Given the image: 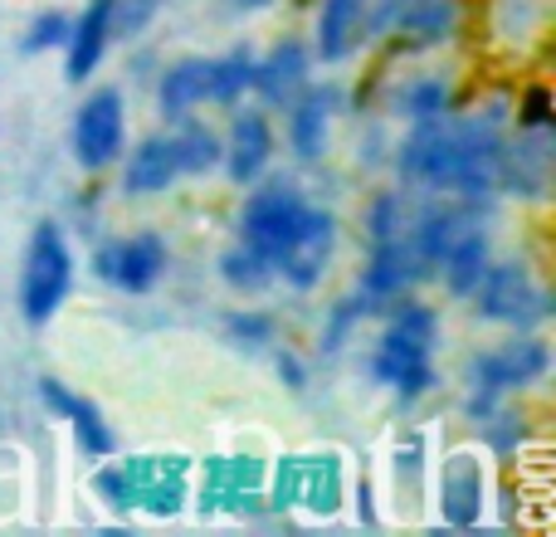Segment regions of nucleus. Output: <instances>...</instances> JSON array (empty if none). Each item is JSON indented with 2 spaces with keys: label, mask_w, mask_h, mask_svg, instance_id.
Returning <instances> with one entry per match:
<instances>
[{
  "label": "nucleus",
  "mask_w": 556,
  "mask_h": 537,
  "mask_svg": "<svg viewBox=\"0 0 556 537\" xmlns=\"http://www.w3.org/2000/svg\"><path fill=\"white\" fill-rule=\"evenodd\" d=\"M235 333L240 337H269V323H264V317H235Z\"/></svg>",
  "instance_id": "7c9ffc66"
},
{
  "label": "nucleus",
  "mask_w": 556,
  "mask_h": 537,
  "mask_svg": "<svg viewBox=\"0 0 556 537\" xmlns=\"http://www.w3.org/2000/svg\"><path fill=\"white\" fill-rule=\"evenodd\" d=\"M522 123L528 127H547L552 123V93L547 88H528V98H522Z\"/></svg>",
  "instance_id": "cd10ccee"
},
{
  "label": "nucleus",
  "mask_w": 556,
  "mask_h": 537,
  "mask_svg": "<svg viewBox=\"0 0 556 537\" xmlns=\"http://www.w3.org/2000/svg\"><path fill=\"white\" fill-rule=\"evenodd\" d=\"M395 5H401V0H356V10H362V29H381L386 20L395 15Z\"/></svg>",
  "instance_id": "c756f323"
},
{
  "label": "nucleus",
  "mask_w": 556,
  "mask_h": 537,
  "mask_svg": "<svg viewBox=\"0 0 556 537\" xmlns=\"http://www.w3.org/2000/svg\"><path fill=\"white\" fill-rule=\"evenodd\" d=\"M108 25H113V0H93L84 20L74 29V54H68V78H84L88 68L103 59V39H108Z\"/></svg>",
  "instance_id": "4468645a"
},
{
  "label": "nucleus",
  "mask_w": 556,
  "mask_h": 537,
  "mask_svg": "<svg viewBox=\"0 0 556 537\" xmlns=\"http://www.w3.org/2000/svg\"><path fill=\"white\" fill-rule=\"evenodd\" d=\"M74 142H78V162L84 166H108L123 147V103L117 93H93L78 113L74 127Z\"/></svg>",
  "instance_id": "20e7f679"
},
{
  "label": "nucleus",
  "mask_w": 556,
  "mask_h": 537,
  "mask_svg": "<svg viewBox=\"0 0 556 537\" xmlns=\"http://www.w3.org/2000/svg\"><path fill=\"white\" fill-rule=\"evenodd\" d=\"M225 278H230V284H240V288H260L264 278H269V260H264V254H254L250 245H244V250L225 254Z\"/></svg>",
  "instance_id": "393cba45"
},
{
  "label": "nucleus",
  "mask_w": 556,
  "mask_h": 537,
  "mask_svg": "<svg viewBox=\"0 0 556 537\" xmlns=\"http://www.w3.org/2000/svg\"><path fill=\"white\" fill-rule=\"evenodd\" d=\"M313 503L317 513H327L337 503V460H283L278 470V503Z\"/></svg>",
  "instance_id": "6e6552de"
},
{
  "label": "nucleus",
  "mask_w": 556,
  "mask_h": 537,
  "mask_svg": "<svg viewBox=\"0 0 556 537\" xmlns=\"http://www.w3.org/2000/svg\"><path fill=\"white\" fill-rule=\"evenodd\" d=\"M327 260H332V221H327V215L303 211L293 240L283 245V254H278L274 264H283V274L293 278L298 288H307V284H317V278H323Z\"/></svg>",
  "instance_id": "423d86ee"
},
{
  "label": "nucleus",
  "mask_w": 556,
  "mask_h": 537,
  "mask_svg": "<svg viewBox=\"0 0 556 537\" xmlns=\"http://www.w3.org/2000/svg\"><path fill=\"white\" fill-rule=\"evenodd\" d=\"M405 103H410V113H415V117H434V113L444 108V88H440V84H415Z\"/></svg>",
  "instance_id": "bb28decb"
},
{
  "label": "nucleus",
  "mask_w": 556,
  "mask_h": 537,
  "mask_svg": "<svg viewBox=\"0 0 556 537\" xmlns=\"http://www.w3.org/2000/svg\"><path fill=\"white\" fill-rule=\"evenodd\" d=\"M298 221H303V201H298L293 191H264L250 201V211H244V245H250L254 254H264V260H278L283 254V245L293 240Z\"/></svg>",
  "instance_id": "f03ea898"
},
{
  "label": "nucleus",
  "mask_w": 556,
  "mask_h": 537,
  "mask_svg": "<svg viewBox=\"0 0 556 537\" xmlns=\"http://www.w3.org/2000/svg\"><path fill=\"white\" fill-rule=\"evenodd\" d=\"M68 35V20L64 15H45L35 25V35H29V49H45V45H59V39Z\"/></svg>",
  "instance_id": "c85d7f7f"
},
{
  "label": "nucleus",
  "mask_w": 556,
  "mask_h": 537,
  "mask_svg": "<svg viewBox=\"0 0 556 537\" xmlns=\"http://www.w3.org/2000/svg\"><path fill=\"white\" fill-rule=\"evenodd\" d=\"M362 35V10L356 0H327L323 5V29H317V45L327 59H342L352 49V39Z\"/></svg>",
  "instance_id": "a211bd4d"
},
{
  "label": "nucleus",
  "mask_w": 556,
  "mask_h": 537,
  "mask_svg": "<svg viewBox=\"0 0 556 537\" xmlns=\"http://www.w3.org/2000/svg\"><path fill=\"white\" fill-rule=\"evenodd\" d=\"M483 313L503 323H538L547 317V294L532 288V278L518 264L483 268Z\"/></svg>",
  "instance_id": "7ed1b4c3"
},
{
  "label": "nucleus",
  "mask_w": 556,
  "mask_h": 537,
  "mask_svg": "<svg viewBox=\"0 0 556 537\" xmlns=\"http://www.w3.org/2000/svg\"><path fill=\"white\" fill-rule=\"evenodd\" d=\"M260 484V464L244 454V460H215L211 464V489H205V503H240L244 494H254Z\"/></svg>",
  "instance_id": "6ab92c4d"
},
{
  "label": "nucleus",
  "mask_w": 556,
  "mask_h": 537,
  "mask_svg": "<svg viewBox=\"0 0 556 537\" xmlns=\"http://www.w3.org/2000/svg\"><path fill=\"white\" fill-rule=\"evenodd\" d=\"M123 479L132 503H147L152 513H176L186 499V460H127L123 464Z\"/></svg>",
  "instance_id": "39448f33"
},
{
  "label": "nucleus",
  "mask_w": 556,
  "mask_h": 537,
  "mask_svg": "<svg viewBox=\"0 0 556 537\" xmlns=\"http://www.w3.org/2000/svg\"><path fill=\"white\" fill-rule=\"evenodd\" d=\"M176 172H181L176 142L172 137H152V142L137 147L132 166H127V186H132V191H166Z\"/></svg>",
  "instance_id": "ddd939ff"
},
{
  "label": "nucleus",
  "mask_w": 556,
  "mask_h": 537,
  "mask_svg": "<svg viewBox=\"0 0 556 537\" xmlns=\"http://www.w3.org/2000/svg\"><path fill=\"white\" fill-rule=\"evenodd\" d=\"M162 264H166V254H162V240H156V235H137V240L113 245V250L98 254V274L113 278V284L127 288V294L152 288L156 274H162Z\"/></svg>",
  "instance_id": "0eeeda50"
},
{
  "label": "nucleus",
  "mask_w": 556,
  "mask_h": 537,
  "mask_svg": "<svg viewBox=\"0 0 556 537\" xmlns=\"http://www.w3.org/2000/svg\"><path fill=\"white\" fill-rule=\"evenodd\" d=\"M479 509H483L479 460H469V454H454L450 470H444V519H450L454 528H469V523H479Z\"/></svg>",
  "instance_id": "9d476101"
},
{
  "label": "nucleus",
  "mask_w": 556,
  "mask_h": 537,
  "mask_svg": "<svg viewBox=\"0 0 556 537\" xmlns=\"http://www.w3.org/2000/svg\"><path fill=\"white\" fill-rule=\"evenodd\" d=\"M269 162V127L264 117H240L235 123V152H230V176L235 182H254Z\"/></svg>",
  "instance_id": "dca6fc26"
},
{
  "label": "nucleus",
  "mask_w": 556,
  "mask_h": 537,
  "mask_svg": "<svg viewBox=\"0 0 556 537\" xmlns=\"http://www.w3.org/2000/svg\"><path fill=\"white\" fill-rule=\"evenodd\" d=\"M45 391V401L54 405V411H64L68 421H74V430H78V445H84L88 454H113V430H108L103 421H98V411L88 401H78L74 391H64L59 382H45L39 386Z\"/></svg>",
  "instance_id": "f8f14e48"
},
{
  "label": "nucleus",
  "mask_w": 556,
  "mask_h": 537,
  "mask_svg": "<svg viewBox=\"0 0 556 537\" xmlns=\"http://www.w3.org/2000/svg\"><path fill=\"white\" fill-rule=\"evenodd\" d=\"M250 84H254V59L250 54H235V59H225V64H215V98H220V103L240 98Z\"/></svg>",
  "instance_id": "b1692460"
},
{
  "label": "nucleus",
  "mask_w": 556,
  "mask_h": 537,
  "mask_svg": "<svg viewBox=\"0 0 556 537\" xmlns=\"http://www.w3.org/2000/svg\"><path fill=\"white\" fill-rule=\"evenodd\" d=\"M201 98H215V64H176L162 84V108L166 113H186Z\"/></svg>",
  "instance_id": "2eb2a0df"
},
{
  "label": "nucleus",
  "mask_w": 556,
  "mask_h": 537,
  "mask_svg": "<svg viewBox=\"0 0 556 537\" xmlns=\"http://www.w3.org/2000/svg\"><path fill=\"white\" fill-rule=\"evenodd\" d=\"M425 352H430V347H415V342H405V337L386 333L381 352H376V376L391 382V386H401L405 396L425 391V386H430V357Z\"/></svg>",
  "instance_id": "1a4fd4ad"
},
{
  "label": "nucleus",
  "mask_w": 556,
  "mask_h": 537,
  "mask_svg": "<svg viewBox=\"0 0 556 537\" xmlns=\"http://www.w3.org/2000/svg\"><path fill=\"white\" fill-rule=\"evenodd\" d=\"M454 25V5L450 0H415L410 10H405V29H410V39H420V45H434V39H444Z\"/></svg>",
  "instance_id": "aec40b11"
},
{
  "label": "nucleus",
  "mask_w": 556,
  "mask_h": 537,
  "mask_svg": "<svg viewBox=\"0 0 556 537\" xmlns=\"http://www.w3.org/2000/svg\"><path fill=\"white\" fill-rule=\"evenodd\" d=\"M68 294V250L64 235L54 225H39L35 240H29V260H25V317L29 323H45Z\"/></svg>",
  "instance_id": "f257e3e1"
},
{
  "label": "nucleus",
  "mask_w": 556,
  "mask_h": 537,
  "mask_svg": "<svg viewBox=\"0 0 556 537\" xmlns=\"http://www.w3.org/2000/svg\"><path fill=\"white\" fill-rule=\"evenodd\" d=\"M483 260H489V245H483L479 230L454 240V250L440 260L444 274H450V284H454V294H479V278H483V268H489Z\"/></svg>",
  "instance_id": "f3484780"
},
{
  "label": "nucleus",
  "mask_w": 556,
  "mask_h": 537,
  "mask_svg": "<svg viewBox=\"0 0 556 537\" xmlns=\"http://www.w3.org/2000/svg\"><path fill=\"white\" fill-rule=\"evenodd\" d=\"M176 157H181V172H205V166L220 162V142H215L205 127H191V133L176 142Z\"/></svg>",
  "instance_id": "5701e85b"
},
{
  "label": "nucleus",
  "mask_w": 556,
  "mask_h": 537,
  "mask_svg": "<svg viewBox=\"0 0 556 537\" xmlns=\"http://www.w3.org/2000/svg\"><path fill=\"white\" fill-rule=\"evenodd\" d=\"M547 372V347L542 342H508L503 352L483 357L473 366V376H483V386H518V382H538Z\"/></svg>",
  "instance_id": "9b49d317"
},
{
  "label": "nucleus",
  "mask_w": 556,
  "mask_h": 537,
  "mask_svg": "<svg viewBox=\"0 0 556 537\" xmlns=\"http://www.w3.org/2000/svg\"><path fill=\"white\" fill-rule=\"evenodd\" d=\"M298 78H303V49H298V45H283L269 64L254 68V84H264V93H269V98H283Z\"/></svg>",
  "instance_id": "412c9836"
},
{
  "label": "nucleus",
  "mask_w": 556,
  "mask_h": 537,
  "mask_svg": "<svg viewBox=\"0 0 556 537\" xmlns=\"http://www.w3.org/2000/svg\"><path fill=\"white\" fill-rule=\"evenodd\" d=\"M391 333L405 337V342H415V347H430L434 342V313L430 308H401L395 323H391Z\"/></svg>",
  "instance_id": "a878e982"
},
{
  "label": "nucleus",
  "mask_w": 556,
  "mask_h": 537,
  "mask_svg": "<svg viewBox=\"0 0 556 537\" xmlns=\"http://www.w3.org/2000/svg\"><path fill=\"white\" fill-rule=\"evenodd\" d=\"M323 133H327V108H323V98H307V103L298 108V117H293V142H298V152L313 157L317 147H323Z\"/></svg>",
  "instance_id": "4be33fe9"
}]
</instances>
